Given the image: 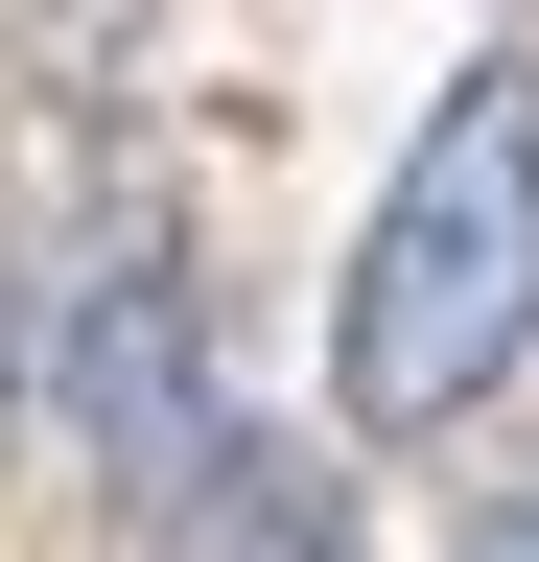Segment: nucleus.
Returning <instances> with one entry per match:
<instances>
[{"instance_id":"nucleus-1","label":"nucleus","mask_w":539,"mask_h":562,"mask_svg":"<svg viewBox=\"0 0 539 562\" xmlns=\"http://www.w3.org/2000/svg\"><path fill=\"white\" fill-rule=\"evenodd\" d=\"M516 351H539V70H469V94L398 140L375 235H352L328 398H352L375 446H446V422H493Z\"/></svg>"},{"instance_id":"nucleus-2","label":"nucleus","mask_w":539,"mask_h":562,"mask_svg":"<svg viewBox=\"0 0 539 562\" xmlns=\"http://www.w3.org/2000/svg\"><path fill=\"white\" fill-rule=\"evenodd\" d=\"M47 375H71V446L142 492H188V446H212V375H188V281H94L71 328H47Z\"/></svg>"},{"instance_id":"nucleus-3","label":"nucleus","mask_w":539,"mask_h":562,"mask_svg":"<svg viewBox=\"0 0 539 562\" xmlns=\"http://www.w3.org/2000/svg\"><path fill=\"white\" fill-rule=\"evenodd\" d=\"M165 562H352V516H328V469L305 446H258V422H212L165 492Z\"/></svg>"},{"instance_id":"nucleus-4","label":"nucleus","mask_w":539,"mask_h":562,"mask_svg":"<svg viewBox=\"0 0 539 562\" xmlns=\"http://www.w3.org/2000/svg\"><path fill=\"white\" fill-rule=\"evenodd\" d=\"M469 562H539V516H493V539H469Z\"/></svg>"}]
</instances>
